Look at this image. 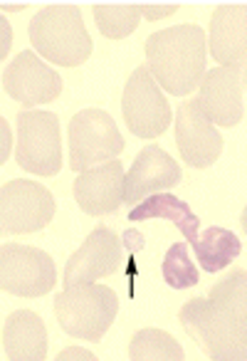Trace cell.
Returning a JSON list of instances; mask_svg holds the SVG:
<instances>
[{
  "instance_id": "obj_23",
  "label": "cell",
  "mask_w": 247,
  "mask_h": 361,
  "mask_svg": "<svg viewBox=\"0 0 247 361\" xmlns=\"http://www.w3.org/2000/svg\"><path fill=\"white\" fill-rule=\"evenodd\" d=\"M141 8V16H146L148 20H158V18H168L178 11V6H163V8H156V6H139Z\"/></svg>"
},
{
  "instance_id": "obj_2",
  "label": "cell",
  "mask_w": 247,
  "mask_h": 361,
  "mask_svg": "<svg viewBox=\"0 0 247 361\" xmlns=\"http://www.w3.org/2000/svg\"><path fill=\"white\" fill-rule=\"evenodd\" d=\"M146 67L168 94L186 97L205 77V30L198 25H173L148 35Z\"/></svg>"
},
{
  "instance_id": "obj_20",
  "label": "cell",
  "mask_w": 247,
  "mask_h": 361,
  "mask_svg": "<svg viewBox=\"0 0 247 361\" xmlns=\"http://www.w3.org/2000/svg\"><path fill=\"white\" fill-rule=\"evenodd\" d=\"M183 346L173 339L168 331L161 329H141L134 334L129 344V359H183Z\"/></svg>"
},
{
  "instance_id": "obj_22",
  "label": "cell",
  "mask_w": 247,
  "mask_h": 361,
  "mask_svg": "<svg viewBox=\"0 0 247 361\" xmlns=\"http://www.w3.org/2000/svg\"><path fill=\"white\" fill-rule=\"evenodd\" d=\"M163 280L173 290H188V287L198 285L201 275H198V267L193 265L186 243H173L168 247L166 257H163Z\"/></svg>"
},
{
  "instance_id": "obj_14",
  "label": "cell",
  "mask_w": 247,
  "mask_h": 361,
  "mask_svg": "<svg viewBox=\"0 0 247 361\" xmlns=\"http://www.w3.org/2000/svg\"><path fill=\"white\" fill-rule=\"evenodd\" d=\"M203 114L220 126L242 121V65L208 70L198 94Z\"/></svg>"
},
{
  "instance_id": "obj_7",
  "label": "cell",
  "mask_w": 247,
  "mask_h": 361,
  "mask_svg": "<svg viewBox=\"0 0 247 361\" xmlns=\"http://www.w3.org/2000/svg\"><path fill=\"white\" fill-rule=\"evenodd\" d=\"M121 114L129 131L141 139H156L171 124V106L146 65L137 67L124 87Z\"/></svg>"
},
{
  "instance_id": "obj_3",
  "label": "cell",
  "mask_w": 247,
  "mask_h": 361,
  "mask_svg": "<svg viewBox=\"0 0 247 361\" xmlns=\"http://www.w3.org/2000/svg\"><path fill=\"white\" fill-rule=\"evenodd\" d=\"M30 42L45 60L62 67H80L89 60L91 42L77 6H47L30 20Z\"/></svg>"
},
{
  "instance_id": "obj_4",
  "label": "cell",
  "mask_w": 247,
  "mask_h": 361,
  "mask_svg": "<svg viewBox=\"0 0 247 361\" xmlns=\"http://www.w3.org/2000/svg\"><path fill=\"white\" fill-rule=\"evenodd\" d=\"M119 312V297L106 285H75L55 297V314L62 331L75 339L101 341Z\"/></svg>"
},
{
  "instance_id": "obj_11",
  "label": "cell",
  "mask_w": 247,
  "mask_h": 361,
  "mask_svg": "<svg viewBox=\"0 0 247 361\" xmlns=\"http://www.w3.org/2000/svg\"><path fill=\"white\" fill-rule=\"evenodd\" d=\"M176 144L181 159L193 169H208L222 151V136L213 121L203 114L198 99H188L178 106L176 114Z\"/></svg>"
},
{
  "instance_id": "obj_8",
  "label": "cell",
  "mask_w": 247,
  "mask_h": 361,
  "mask_svg": "<svg viewBox=\"0 0 247 361\" xmlns=\"http://www.w3.org/2000/svg\"><path fill=\"white\" fill-rule=\"evenodd\" d=\"M55 218V198L37 180L15 178L0 188V231L3 235L35 233Z\"/></svg>"
},
{
  "instance_id": "obj_25",
  "label": "cell",
  "mask_w": 247,
  "mask_h": 361,
  "mask_svg": "<svg viewBox=\"0 0 247 361\" xmlns=\"http://www.w3.org/2000/svg\"><path fill=\"white\" fill-rule=\"evenodd\" d=\"M240 359H247V336L242 339V344H240V351H237V361Z\"/></svg>"
},
{
  "instance_id": "obj_24",
  "label": "cell",
  "mask_w": 247,
  "mask_h": 361,
  "mask_svg": "<svg viewBox=\"0 0 247 361\" xmlns=\"http://www.w3.org/2000/svg\"><path fill=\"white\" fill-rule=\"evenodd\" d=\"M57 359H96L91 351H87V349H77V346H70V349H65V351H60V356Z\"/></svg>"
},
{
  "instance_id": "obj_15",
  "label": "cell",
  "mask_w": 247,
  "mask_h": 361,
  "mask_svg": "<svg viewBox=\"0 0 247 361\" xmlns=\"http://www.w3.org/2000/svg\"><path fill=\"white\" fill-rule=\"evenodd\" d=\"M183 178V171L178 161H173L161 146L148 144L141 154L134 159V166L127 176V191L124 203H139L151 193H161L178 186Z\"/></svg>"
},
{
  "instance_id": "obj_19",
  "label": "cell",
  "mask_w": 247,
  "mask_h": 361,
  "mask_svg": "<svg viewBox=\"0 0 247 361\" xmlns=\"http://www.w3.org/2000/svg\"><path fill=\"white\" fill-rule=\"evenodd\" d=\"M196 260L201 262V267L205 272H220L230 265L232 260H237V255L242 252L240 238L232 231L220 226H210L208 231H203L196 240L191 243Z\"/></svg>"
},
{
  "instance_id": "obj_6",
  "label": "cell",
  "mask_w": 247,
  "mask_h": 361,
  "mask_svg": "<svg viewBox=\"0 0 247 361\" xmlns=\"http://www.w3.org/2000/svg\"><path fill=\"white\" fill-rule=\"evenodd\" d=\"M70 169L87 171L124 151L116 121L104 109H82L70 121Z\"/></svg>"
},
{
  "instance_id": "obj_13",
  "label": "cell",
  "mask_w": 247,
  "mask_h": 361,
  "mask_svg": "<svg viewBox=\"0 0 247 361\" xmlns=\"http://www.w3.org/2000/svg\"><path fill=\"white\" fill-rule=\"evenodd\" d=\"M121 262V240L106 226H96L82 247L67 260L65 287L89 285L111 275Z\"/></svg>"
},
{
  "instance_id": "obj_21",
  "label": "cell",
  "mask_w": 247,
  "mask_h": 361,
  "mask_svg": "<svg viewBox=\"0 0 247 361\" xmlns=\"http://www.w3.org/2000/svg\"><path fill=\"white\" fill-rule=\"evenodd\" d=\"M94 18H96V25H99L101 35L109 37V40H121V37H129L139 27L141 8L139 6H96Z\"/></svg>"
},
{
  "instance_id": "obj_18",
  "label": "cell",
  "mask_w": 247,
  "mask_h": 361,
  "mask_svg": "<svg viewBox=\"0 0 247 361\" xmlns=\"http://www.w3.org/2000/svg\"><path fill=\"white\" fill-rule=\"evenodd\" d=\"M153 218L173 221L178 231L186 235L188 243H193L198 238V226H201L198 216L188 208L186 201L171 196V193L148 196L146 201H141V206H137L132 213H129V221H153Z\"/></svg>"
},
{
  "instance_id": "obj_17",
  "label": "cell",
  "mask_w": 247,
  "mask_h": 361,
  "mask_svg": "<svg viewBox=\"0 0 247 361\" xmlns=\"http://www.w3.org/2000/svg\"><path fill=\"white\" fill-rule=\"evenodd\" d=\"M3 351L8 359L42 361L47 356V329L37 312L18 310L3 324Z\"/></svg>"
},
{
  "instance_id": "obj_26",
  "label": "cell",
  "mask_w": 247,
  "mask_h": 361,
  "mask_svg": "<svg viewBox=\"0 0 247 361\" xmlns=\"http://www.w3.org/2000/svg\"><path fill=\"white\" fill-rule=\"evenodd\" d=\"M240 223H242V228H245V233H247V206H245V211H242V218H240Z\"/></svg>"
},
{
  "instance_id": "obj_16",
  "label": "cell",
  "mask_w": 247,
  "mask_h": 361,
  "mask_svg": "<svg viewBox=\"0 0 247 361\" xmlns=\"http://www.w3.org/2000/svg\"><path fill=\"white\" fill-rule=\"evenodd\" d=\"M210 55L220 67L242 65L247 57V6H217L210 20Z\"/></svg>"
},
{
  "instance_id": "obj_10",
  "label": "cell",
  "mask_w": 247,
  "mask_h": 361,
  "mask_svg": "<svg viewBox=\"0 0 247 361\" xmlns=\"http://www.w3.org/2000/svg\"><path fill=\"white\" fill-rule=\"evenodd\" d=\"M3 90L23 106L47 104L62 92V77L42 62L35 52L25 50L3 72Z\"/></svg>"
},
{
  "instance_id": "obj_9",
  "label": "cell",
  "mask_w": 247,
  "mask_h": 361,
  "mask_svg": "<svg viewBox=\"0 0 247 361\" xmlns=\"http://www.w3.org/2000/svg\"><path fill=\"white\" fill-rule=\"evenodd\" d=\"M57 270L40 247L6 243L0 247V287L18 297H42L55 287Z\"/></svg>"
},
{
  "instance_id": "obj_1",
  "label": "cell",
  "mask_w": 247,
  "mask_h": 361,
  "mask_svg": "<svg viewBox=\"0 0 247 361\" xmlns=\"http://www.w3.org/2000/svg\"><path fill=\"white\" fill-rule=\"evenodd\" d=\"M181 326L210 359H235L247 336V270H232L208 297L181 307Z\"/></svg>"
},
{
  "instance_id": "obj_12",
  "label": "cell",
  "mask_w": 247,
  "mask_h": 361,
  "mask_svg": "<svg viewBox=\"0 0 247 361\" xmlns=\"http://www.w3.org/2000/svg\"><path fill=\"white\" fill-rule=\"evenodd\" d=\"M127 176L121 161L111 159L82 171L75 180V201L89 216H109L124 203Z\"/></svg>"
},
{
  "instance_id": "obj_5",
  "label": "cell",
  "mask_w": 247,
  "mask_h": 361,
  "mask_svg": "<svg viewBox=\"0 0 247 361\" xmlns=\"http://www.w3.org/2000/svg\"><path fill=\"white\" fill-rule=\"evenodd\" d=\"M18 149L15 159L20 169L37 176H55L62 169L60 119L52 111L27 109L15 116Z\"/></svg>"
},
{
  "instance_id": "obj_27",
  "label": "cell",
  "mask_w": 247,
  "mask_h": 361,
  "mask_svg": "<svg viewBox=\"0 0 247 361\" xmlns=\"http://www.w3.org/2000/svg\"><path fill=\"white\" fill-rule=\"evenodd\" d=\"M245 82H247V67H245Z\"/></svg>"
}]
</instances>
